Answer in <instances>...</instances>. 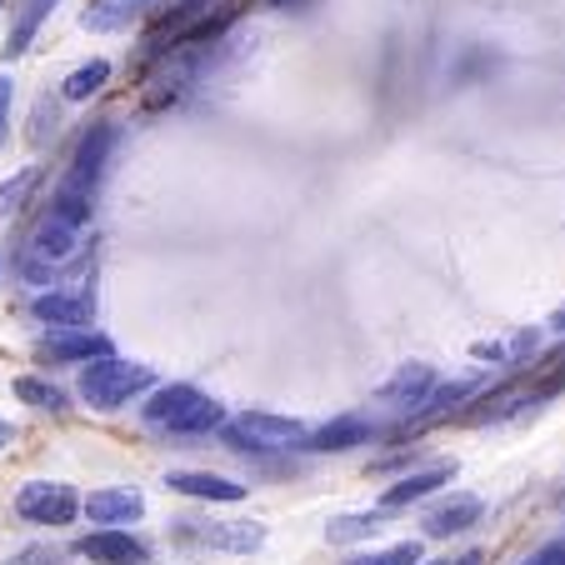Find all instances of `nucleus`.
<instances>
[{"instance_id": "5", "label": "nucleus", "mask_w": 565, "mask_h": 565, "mask_svg": "<svg viewBox=\"0 0 565 565\" xmlns=\"http://www.w3.org/2000/svg\"><path fill=\"white\" fill-rule=\"evenodd\" d=\"M175 535L205 551H231V555H250L266 545V525L260 521H175Z\"/></svg>"}, {"instance_id": "6", "label": "nucleus", "mask_w": 565, "mask_h": 565, "mask_svg": "<svg viewBox=\"0 0 565 565\" xmlns=\"http://www.w3.org/2000/svg\"><path fill=\"white\" fill-rule=\"evenodd\" d=\"M175 0H90L86 11H81V25L96 35H120L130 31V25L150 21V15L160 11H171Z\"/></svg>"}, {"instance_id": "10", "label": "nucleus", "mask_w": 565, "mask_h": 565, "mask_svg": "<svg viewBox=\"0 0 565 565\" xmlns=\"http://www.w3.org/2000/svg\"><path fill=\"white\" fill-rule=\"evenodd\" d=\"M31 316L45 320V326H55V331H90V316H96V306H90L86 290H75V296H61V290H51V296H35L31 300Z\"/></svg>"}, {"instance_id": "1", "label": "nucleus", "mask_w": 565, "mask_h": 565, "mask_svg": "<svg viewBox=\"0 0 565 565\" xmlns=\"http://www.w3.org/2000/svg\"><path fill=\"white\" fill-rule=\"evenodd\" d=\"M140 411H146L150 426L171 430V436H205V430L225 426V411L205 391H195V385H156Z\"/></svg>"}, {"instance_id": "25", "label": "nucleus", "mask_w": 565, "mask_h": 565, "mask_svg": "<svg viewBox=\"0 0 565 565\" xmlns=\"http://www.w3.org/2000/svg\"><path fill=\"white\" fill-rule=\"evenodd\" d=\"M561 385H565V351L551 355V361L541 365V375H535V391H531V395H555Z\"/></svg>"}, {"instance_id": "14", "label": "nucleus", "mask_w": 565, "mask_h": 565, "mask_svg": "<svg viewBox=\"0 0 565 565\" xmlns=\"http://www.w3.org/2000/svg\"><path fill=\"white\" fill-rule=\"evenodd\" d=\"M41 351L51 355V361H106L110 355V341L96 331H61V335H45Z\"/></svg>"}, {"instance_id": "12", "label": "nucleus", "mask_w": 565, "mask_h": 565, "mask_svg": "<svg viewBox=\"0 0 565 565\" xmlns=\"http://www.w3.org/2000/svg\"><path fill=\"white\" fill-rule=\"evenodd\" d=\"M480 515H486V501L480 495H446V501H436L426 511V535H460L470 531V525H480Z\"/></svg>"}, {"instance_id": "22", "label": "nucleus", "mask_w": 565, "mask_h": 565, "mask_svg": "<svg viewBox=\"0 0 565 565\" xmlns=\"http://www.w3.org/2000/svg\"><path fill=\"white\" fill-rule=\"evenodd\" d=\"M35 185H41V171H35V166H25L21 175H15V181H6L0 185V221H6V215H15L25 205V195L35 191Z\"/></svg>"}, {"instance_id": "8", "label": "nucleus", "mask_w": 565, "mask_h": 565, "mask_svg": "<svg viewBox=\"0 0 565 565\" xmlns=\"http://www.w3.org/2000/svg\"><path fill=\"white\" fill-rule=\"evenodd\" d=\"M86 515H90V525H100V531H120V525L146 515V495L130 491V486H106V491L86 495Z\"/></svg>"}, {"instance_id": "31", "label": "nucleus", "mask_w": 565, "mask_h": 565, "mask_svg": "<svg viewBox=\"0 0 565 565\" xmlns=\"http://www.w3.org/2000/svg\"><path fill=\"white\" fill-rule=\"evenodd\" d=\"M426 565H450V561H426Z\"/></svg>"}, {"instance_id": "13", "label": "nucleus", "mask_w": 565, "mask_h": 565, "mask_svg": "<svg viewBox=\"0 0 565 565\" xmlns=\"http://www.w3.org/2000/svg\"><path fill=\"white\" fill-rule=\"evenodd\" d=\"M375 440V426L365 416H335L331 426L310 430L306 450H320V456H331V450H355V446H371Z\"/></svg>"}, {"instance_id": "29", "label": "nucleus", "mask_w": 565, "mask_h": 565, "mask_svg": "<svg viewBox=\"0 0 565 565\" xmlns=\"http://www.w3.org/2000/svg\"><path fill=\"white\" fill-rule=\"evenodd\" d=\"M11 440H15V426H11V420H0V450L11 446Z\"/></svg>"}, {"instance_id": "2", "label": "nucleus", "mask_w": 565, "mask_h": 565, "mask_svg": "<svg viewBox=\"0 0 565 565\" xmlns=\"http://www.w3.org/2000/svg\"><path fill=\"white\" fill-rule=\"evenodd\" d=\"M146 391H156V371H150V365H136V361L106 355V361L81 371V401H86L90 411H120Z\"/></svg>"}, {"instance_id": "24", "label": "nucleus", "mask_w": 565, "mask_h": 565, "mask_svg": "<svg viewBox=\"0 0 565 565\" xmlns=\"http://www.w3.org/2000/svg\"><path fill=\"white\" fill-rule=\"evenodd\" d=\"M470 391H476V385H470V381H456V385H436V391L426 395V411H430V416H436V411H450V406H456V401H466Z\"/></svg>"}, {"instance_id": "17", "label": "nucleus", "mask_w": 565, "mask_h": 565, "mask_svg": "<svg viewBox=\"0 0 565 565\" xmlns=\"http://www.w3.org/2000/svg\"><path fill=\"white\" fill-rule=\"evenodd\" d=\"M75 246H81V231H75V225H65V221H55V215H45V221L35 225V235H31V250L41 260H51V266L71 256Z\"/></svg>"}, {"instance_id": "18", "label": "nucleus", "mask_w": 565, "mask_h": 565, "mask_svg": "<svg viewBox=\"0 0 565 565\" xmlns=\"http://www.w3.org/2000/svg\"><path fill=\"white\" fill-rule=\"evenodd\" d=\"M381 535V511H361V515H335L326 525V541L331 545H351V541H371Z\"/></svg>"}, {"instance_id": "11", "label": "nucleus", "mask_w": 565, "mask_h": 565, "mask_svg": "<svg viewBox=\"0 0 565 565\" xmlns=\"http://www.w3.org/2000/svg\"><path fill=\"white\" fill-rule=\"evenodd\" d=\"M456 476V466H426V470H411V476H401L395 486H385V495H381V511H406V505H416V501H426L430 491H440L446 480Z\"/></svg>"}, {"instance_id": "19", "label": "nucleus", "mask_w": 565, "mask_h": 565, "mask_svg": "<svg viewBox=\"0 0 565 565\" xmlns=\"http://www.w3.org/2000/svg\"><path fill=\"white\" fill-rule=\"evenodd\" d=\"M106 81H110V61H90V65H81V71H71L61 81V100H90Z\"/></svg>"}, {"instance_id": "30", "label": "nucleus", "mask_w": 565, "mask_h": 565, "mask_svg": "<svg viewBox=\"0 0 565 565\" xmlns=\"http://www.w3.org/2000/svg\"><path fill=\"white\" fill-rule=\"evenodd\" d=\"M450 565H480V551H466L460 561H450Z\"/></svg>"}, {"instance_id": "3", "label": "nucleus", "mask_w": 565, "mask_h": 565, "mask_svg": "<svg viewBox=\"0 0 565 565\" xmlns=\"http://www.w3.org/2000/svg\"><path fill=\"white\" fill-rule=\"evenodd\" d=\"M81 511H86V501L65 480H25L15 491V515L31 525H71Z\"/></svg>"}, {"instance_id": "15", "label": "nucleus", "mask_w": 565, "mask_h": 565, "mask_svg": "<svg viewBox=\"0 0 565 565\" xmlns=\"http://www.w3.org/2000/svg\"><path fill=\"white\" fill-rule=\"evenodd\" d=\"M61 0H21L11 11V35H6V61H15V55H25L31 51V41H35V31L45 25V15L55 11Z\"/></svg>"}, {"instance_id": "26", "label": "nucleus", "mask_w": 565, "mask_h": 565, "mask_svg": "<svg viewBox=\"0 0 565 565\" xmlns=\"http://www.w3.org/2000/svg\"><path fill=\"white\" fill-rule=\"evenodd\" d=\"M11 106H15V81L11 75H0V146L11 136Z\"/></svg>"}, {"instance_id": "7", "label": "nucleus", "mask_w": 565, "mask_h": 565, "mask_svg": "<svg viewBox=\"0 0 565 565\" xmlns=\"http://www.w3.org/2000/svg\"><path fill=\"white\" fill-rule=\"evenodd\" d=\"M75 555H86L90 565H150L146 541H136L130 531H90L75 541Z\"/></svg>"}, {"instance_id": "28", "label": "nucleus", "mask_w": 565, "mask_h": 565, "mask_svg": "<svg viewBox=\"0 0 565 565\" xmlns=\"http://www.w3.org/2000/svg\"><path fill=\"white\" fill-rule=\"evenodd\" d=\"M551 331H565V300L551 310Z\"/></svg>"}, {"instance_id": "32", "label": "nucleus", "mask_w": 565, "mask_h": 565, "mask_svg": "<svg viewBox=\"0 0 565 565\" xmlns=\"http://www.w3.org/2000/svg\"><path fill=\"white\" fill-rule=\"evenodd\" d=\"M0 15H6V0H0Z\"/></svg>"}, {"instance_id": "27", "label": "nucleus", "mask_w": 565, "mask_h": 565, "mask_svg": "<svg viewBox=\"0 0 565 565\" xmlns=\"http://www.w3.org/2000/svg\"><path fill=\"white\" fill-rule=\"evenodd\" d=\"M521 565H565V535L561 541H551V545H541L535 555H525Z\"/></svg>"}, {"instance_id": "20", "label": "nucleus", "mask_w": 565, "mask_h": 565, "mask_svg": "<svg viewBox=\"0 0 565 565\" xmlns=\"http://www.w3.org/2000/svg\"><path fill=\"white\" fill-rule=\"evenodd\" d=\"M15 395H21L25 406H35V411H51V416H61L65 411V391L61 385H51V381H41V375H21V381H15Z\"/></svg>"}, {"instance_id": "4", "label": "nucleus", "mask_w": 565, "mask_h": 565, "mask_svg": "<svg viewBox=\"0 0 565 565\" xmlns=\"http://www.w3.org/2000/svg\"><path fill=\"white\" fill-rule=\"evenodd\" d=\"M235 450H270V446H306L310 430L296 416H276V411H246V416L225 426Z\"/></svg>"}, {"instance_id": "23", "label": "nucleus", "mask_w": 565, "mask_h": 565, "mask_svg": "<svg viewBox=\"0 0 565 565\" xmlns=\"http://www.w3.org/2000/svg\"><path fill=\"white\" fill-rule=\"evenodd\" d=\"M6 565H65V551L51 541H35V545H25V551H15Z\"/></svg>"}, {"instance_id": "16", "label": "nucleus", "mask_w": 565, "mask_h": 565, "mask_svg": "<svg viewBox=\"0 0 565 565\" xmlns=\"http://www.w3.org/2000/svg\"><path fill=\"white\" fill-rule=\"evenodd\" d=\"M436 391V371L420 361L401 365V371L391 375V381L381 385V401H401V406H426V395Z\"/></svg>"}, {"instance_id": "21", "label": "nucleus", "mask_w": 565, "mask_h": 565, "mask_svg": "<svg viewBox=\"0 0 565 565\" xmlns=\"http://www.w3.org/2000/svg\"><path fill=\"white\" fill-rule=\"evenodd\" d=\"M345 565H426V561H420V541H395V545H385V551L351 555Z\"/></svg>"}, {"instance_id": "9", "label": "nucleus", "mask_w": 565, "mask_h": 565, "mask_svg": "<svg viewBox=\"0 0 565 565\" xmlns=\"http://www.w3.org/2000/svg\"><path fill=\"white\" fill-rule=\"evenodd\" d=\"M166 491L191 495V501H221V505L246 501V486L231 476H215V470H171V476H166Z\"/></svg>"}]
</instances>
